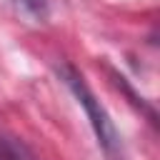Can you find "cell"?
Listing matches in <instances>:
<instances>
[{"mask_svg":"<svg viewBox=\"0 0 160 160\" xmlns=\"http://www.w3.org/2000/svg\"><path fill=\"white\" fill-rule=\"evenodd\" d=\"M18 2H22L30 12H35V15H45V10H48V5H45V0H18Z\"/></svg>","mask_w":160,"mask_h":160,"instance_id":"3","label":"cell"},{"mask_svg":"<svg viewBox=\"0 0 160 160\" xmlns=\"http://www.w3.org/2000/svg\"><path fill=\"white\" fill-rule=\"evenodd\" d=\"M58 75L60 80L68 85V90L75 95V100L80 102V108L85 110L88 120H90V128L100 142V148L110 155V158H118L120 152V135L115 130V122L110 120L108 110L100 105V100L95 98V92L90 90V85L85 82V78L72 68V65H60L58 68Z\"/></svg>","mask_w":160,"mask_h":160,"instance_id":"1","label":"cell"},{"mask_svg":"<svg viewBox=\"0 0 160 160\" xmlns=\"http://www.w3.org/2000/svg\"><path fill=\"white\" fill-rule=\"evenodd\" d=\"M0 160H38V158L25 142L15 138H0Z\"/></svg>","mask_w":160,"mask_h":160,"instance_id":"2","label":"cell"}]
</instances>
